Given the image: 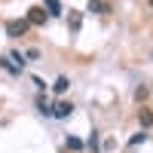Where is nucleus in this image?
Returning <instances> with one entry per match:
<instances>
[{
	"mask_svg": "<svg viewBox=\"0 0 153 153\" xmlns=\"http://www.w3.org/2000/svg\"><path fill=\"white\" fill-rule=\"evenodd\" d=\"M89 12H95V16H107L110 3H107V0H89Z\"/></svg>",
	"mask_w": 153,
	"mask_h": 153,
	"instance_id": "3",
	"label": "nucleus"
},
{
	"mask_svg": "<svg viewBox=\"0 0 153 153\" xmlns=\"http://www.w3.org/2000/svg\"><path fill=\"white\" fill-rule=\"evenodd\" d=\"M28 28H31L28 19H9V22H6V34H9V37H25Z\"/></svg>",
	"mask_w": 153,
	"mask_h": 153,
	"instance_id": "1",
	"label": "nucleus"
},
{
	"mask_svg": "<svg viewBox=\"0 0 153 153\" xmlns=\"http://www.w3.org/2000/svg\"><path fill=\"white\" fill-rule=\"evenodd\" d=\"M68 86H71V80H68V76H58V80H55V86H52V92H55V95H65V92H68Z\"/></svg>",
	"mask_w": 153,
	"mask_h": 153,
	"instance_id": "7",
	"label": "nucleus"
},
{
	"mask_svg": "<svg viewBox=\"0 0 153 153\" xmlns=\"http://www.w3.org/2000/svg\"><path fill=\"white\" fill-rule=\"evenodd\" d=\"M71 113H74V104H71V101H58V104H55V110H52V117L65 120V117H71Z\"/></svg>",
	"mask_w": 153,
	"mask_h": 153,
	"instance_id": "4",
	"label": "nucleus"
},
{
	"mask_svg": "<svg viewBox=\"0 0 153 153\" xmlns=\"http://www.w3.org/2000/svg\"><path fill=\"white\" fill-rule=\"evenodd\" d=\"M89 147H92V153H98V135L92 132V138H89Z\"/></svg>",
	"mask_w": 153,
	"mask_h": 153,
	"instance_id": "14",
	"label": "nucleus"
},
{
	"mask_svg": "<svg viewBox=\"0 0 153 153\" xmlns=\"http://www.w3.org/2000/svg\"><path fill=\"white\" fill-rule=\"evenodd\" d=\"M144 141H147V132H138V135H135V138H132V141H129V144H132V147H135V144H144Z\"/></svg>",
	"mask_w": 153,
	"mask_h": 153,
	"instance_id": "11",
	"label": "nucleus"
},
{
	"mask_svg": "<svg viewBox=\"0 0 153 153\" xmlns=\"http://www.w3.org/2000/svg\"><path fill=\"white\" fill-rule=\"evenodd\" d=\"M138 123H141V129H150V126H153V110L141 107V110H138Z\"/></svg>",
	"mask_w": 153,
	"mask_h": 153,
	"instance_id": "5",
	"label": "nucleus"
},
{
	"mask_svg": "<svg viewBox=\"0 0 153 153\" xmlns=\"http://www.w3.org/2000/svg\"><path fill=\"white\" fill-rule=\"evenodd\" d=\"M150 9H153V0H150Z\"/></svg>",
	"mask_w": 153,
	"mask_h": 153,
	"instance_id": "15",
	"label": "nucleus"
},
{
	"mask_svg": "<svg viewBox=\"0 0 153 153\" xmlns=\"http://www.w3.org/2000/svg\"><path fill=\"white\" fill-rule=\"evenodd\" d=\"M25 19H28V25H31V28H43L49 16H46V9H43V6H31Z\"/></svg>",
	"mask_w": 153,
	"mask_h": 153,
	"instance_id": "2",
	"label": "nucleus"
},
{
	"mask_svg": "<svg viewBox=\"0 0 153 153\" xmlns=\"http://www.w3.org/2000/svg\"><path fill=\"white\" fill-rule=\"evenodd\" d=\"M37 107H40V110L46 113V117H49V113H52V107H49V104H46V98H43V95H40V98H37Z\"/></svg>",
	"mask_w": 153,
	"mask_h": 153,
	"instance_id": "10",
	"label": "nucleus"
},
{
	"mask_svg": "<svg viewBox=\"0 0 153 153\" xmlns=\"http://www.w3.org/2000/svg\"><path fill=\"white\" fill-rule=\"evenodd\" d=\"M135 98L144 101V98H147V86H138V89H135Z\"/></svg>",
	"mask_w": 153,
	"mask_h": 153,
	"instance_id": "12",
	"label": "nucleus"
},
{
	"mask_svg": "<svg viewBox=\"0 0 153 153\" xmlns=\"http://www.w3.org/2000/svg\"><path fill=\"white\" fill-rule=\"evenodd\" d=\"M80 28H83V19H80V12H74V16H71V31L76 34Z\"/></svg>",
	"mask_w": 153,
	"mask_h": 153,
	"instance_id": "9",
	"label": "nucleus"
},
{
	"mask_svg": "<svg viewBox=\"0 0 153 153\" xmlns=\"http://www.w3.org/2000/svg\"><path fill=\"white\" fill-rule=\"evenodd\" d=\"M65 144H68V150H76V153L83 150V141H80L76 135H68V141H65Z\"/></svg>",
	"mask_w": 153,
	"mask_h": 153,
	"instance_id": "8",
	"label": "nucleus"
},
{
	"mask_svg": "<svg viewBox=\"0 0 153 153\" xmlns=\"http://www.w3.org/2000/svg\"><path fill=\"white\" fill-rule=\"evenodd\" d=\"M43 9H46V16H52V19L61 16V3L58 0H43Z\"/></svg>",
	"mask_w": 153,
	"mask_h": 153,
	"instance_id": "6",
	"label": "nucleus"
},
{
	"mask_svg": "<svg viewBox=\"0 0 153 153\" xmlns=\"http://www.w3.org/2000/svg\"><path fill=\"white\" fill-rule=\"evenodd\" d=\"M40 58V52H37V49H28V52H25V61H37Z\"/></svg>",
	"mask_w": 153,
	"mask_h": 153,
	"instance_id": "13",
	"label": "nucleus"
}]
</instances>
